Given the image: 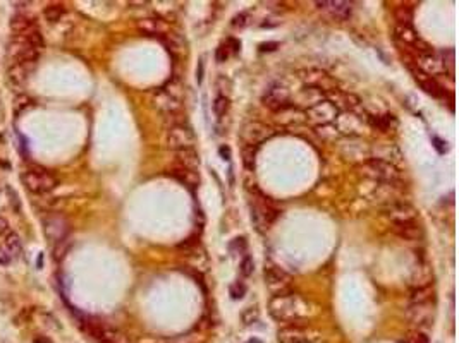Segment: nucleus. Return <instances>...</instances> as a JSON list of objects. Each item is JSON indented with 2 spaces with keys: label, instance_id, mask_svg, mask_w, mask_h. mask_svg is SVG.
<instances>
[{
  "label": "nucleus",
  "instance_id": "obj_1",
  "mask_svg": "<svg viewBox=\"0 0 459 343\" xmlns=\"http://www.w3.org/2000/svg\"><path fill=\"white\" fill-rule=\"evenodd\" d=\"M269 312L275 321L299 325L301 321H306L308 317L316 314V307L310 300H306L301 294L289 290L272 297Z\"/></svg>",
  "mask_w": 459,
  "mask_h": 343
},
{
  "label": "nucleus",
  "instance_id": "obj_2",
  "mask_svg": "<svg viewBox=\"0 0 459 343\" xmlns=\"http://www.w3.org/2000/svg\"><path fill=\"white\" fill-rule=\"evenodd\" d=\"M183 102H184V86L181 84L179 79L169 81L153 97L155 107L169 115H174L175 112H179L181 107H183Z\"/></svg>",
  "mask_w": 459,
  "mask_h": 343
},
{
  "label": "nucleus",
  "instance_id": "obj_3",
  "mask_svg": "<svg viewBox=\"0 0 459 343\" xmlns=\"http://www.w3.org/2000/svg\"><path fill=\"white\" fill-rule=\"evenodd\" d=\"M21 182L33 194H47L57 187V179L43 168L24 170L21 174Z\"/></svg>",
  "mask_w": 459,
  "mask_h": 343
},
{
  "label": "nucleus",
  "instance_id": "obj_4",
  "mask_svg": "<svg viewBox=\"0 0 459 343\" xmlns=\"http://www.w3.org/2000/svg\"><path fill=\"white\" fill-rule=\"evenodd\" d=\"M363 175L373 180H378L382 184H396L401 177V172L396 165L387 163V161L370 158L361 165Z\"/></svg>",
  "mask_w": 459,
  "mask_h": 343
},
{
  "label": "nucleus",
  "instance_id": "obj_5",
  "mask_svg": "<svg viewBox=\"0 0 459 343\" xmlns=\"http://www.w3.org/2000/svg\"><path fill=\"white\" fill-rule=\"evenodd\" d=\"M165 144L167 148L174 149L175 153L178 151H184V149H195L196 144V136L193 132V129L189 125L183 124H172L165 134Z\"/></svg>",
  "mask_w": 459,
  "mask_h": 343
},
{
  "label": "nucleus",
  "instance_id": "obj_6",
  "mask_svg": "<svg viewBox=\"0 0 459 343\" xmlns=\"http://www.w3.org/2000/svg\"><path fill=\"white\" fill-rule=\"evenodd\" d=\"M299 79L303 81V86L315 88L324 94H329L337 89V81L322 69H315V67L303 69L299 70Z\"/></svg>",
  "mask_w": 459,
  "mask_h": 343
},
{
  "label": "nucleus",
  "instance_id": "obj_7",
  "mask_svg": "<svg viewBox=\"0 0 459 343\" xmlns=\"http://www.w3.org/2000/svg\"><path fill=\"white\" fill-rule=\"evenodd\" d=\"M332 124H334L337 134L355 138V136H360L363 132V129L366 125V119H363L361 113H356L355 110H351V112H339V115H337Z\"/></svg>",
  "mask_w": 459,
  "mask_h": 343
},
{
  "label": "nucleus",
  "instance_id": "obj_8",
  "mask_svg": "<svg viewBox=\"0 0 459 343\" xmlns=\"http://www.w3.org/2000/svg\"><path fill=\"white\" fill-rule=\"evenodd\" d=\"M277 340L279 343H316L320 340V333L308 326L289 325L280 328L277 333Z\"/></svg>",
  "mask_w": 459,
  "mask_h": 343
},
{
  "label": "nucleus",
  "instance_id": "obj_9",
  "mask_svg": "<svg viewBox=\"0 0 459 343\" xmlns=\"http://www.w3.org/2000/svg\"><path fill=\"white\" fill-rule=\"evenodd\" d=\"M305 119L308 120L311 125L315 127H324V125H329L336 120V117L339 115V110L336 108V105L329 102V100H322L320 103L313 105L311 108L305 110Z\"/></svg>",
  "mask_w": 459,
  "mask_h": 343
},
{
  "label": "nucleus",
  "instance_id": "obj_10",
  "mask_svg": "<svg viewBox=\"0 0 459 343\" xmlns=\"http://www.w3.org/2000/svg\"><path fill=\"white\" fill-rule=\"evenodd\" d=\"M43 234L48 242L57 244V242L67 239L69 237V221L62 215L52 213L43 216Z\"/></svg>",
  "mask_w": 459,
  "mask_h": 343
},
{
  "label": "nucleus",
  "instance_id": "obj_11",
  "mask_svg": "<svg viewBox=\"0 0 459 343\" xmlns=\"http://www.w3.org/2000/svg\"><path fill=\"white\" fill-rule=\"evenodd\" d=\"M406 317L411 325H415L418 330L421 328H430L435 317V304L433 302H418L411 304L406 312Z\"/></svg>",
  "mask_w": 459,
  "mask_h": 343
},
{
  "label": "nucleus",
  "instance_id": "obj_12",
  "mask_svg": "<svg viewBox=\"0 0 459 343\" xmlns=\"http://www.w3.org/2000/svg\"><path fill=\"white\" fill-rule=\"evenodd\" d=\"M274 136V129L261 122H248L241 130V139H243L244 146H251L256 148L263 141L270 139Z\"/></svg>",
  "mask_w": 459,
  "mask_h": 343
},
{
  "label": "nucleus",
  "instance_id": "obj_13",
  "mask_svg": "<svg viewBox=\"0 0 459 343\" xmlns=\"http://www.w3.org/2000/svg\"><path fill=\"white\" fill-rule=\"evenodd\" d=\"M261 102H263V105L267 108H270L272 112L279 113L282 112V110L289 108L291 107V93L289 89H286L284 86H272V88L263 94V98H261Z\"/></svg>",
  "mask_w": 459,
  "mask_h": 343
},
{
  "label": "nucleus",
  "instance_id": "obj_14",
  "mask_svg": "<svg viewBox=\"0 0 459 343\" xmlns=\"http://www.w3.org/2000/svg\"><path fill=\"white\" fill-rule=\"evenodd\" d=\"M265 283L274 292V295H279L291 290L292 278L284 270L277 268V266H269V268H265Z\"/></svg>",
  "mask_w": 459,
  "mask_h": 343
},
{
  "label": "nucleus",
  "instance_id": "obj_15",
  "mask_svg": "<svg viewBox=\"0 0 459 343\" xmlns=\"http://www.w3.org/2000/svg\"><path fill=\"white\" fill-rule=\"evenodd\" d=\"M320 12H324L327 17H330L332 21H346L351 17L352 6L349 2H342V0H322L316 2Z\"/></svg>",
  "mask_w": 459,
  "mask_h": 343
},
{
  "label": "nucleus",
  "instance_id": "obj_16",
  "mask_svg": "<svg viewBox=\"0 0 459 343\" xmlns=\"http://www.w3.org/2000/svg\"><path fill=\"white\" fill-rule=\"evenodd\" d=\"M385 216L392 221V225H396V223H406V221H415L418 213L410 203L394 201V203H391L385 208Z\"/></svg>",
  "mask_w": 459,
  "mask_h": 343
},
{
  "label": "nucleus",
  "instance_id": "obj_17",
  "mask_svg": "<svg viewBox=\"0 0 459 343\" xmlns=\"http://www.w3.org/2000/svg\"><path fill=\"white\" fill-rule=\"evenodd\" d=\"M416 65H418V70H420V72L430 75V78H435V75H438V74L447 72L446 67H444V62H442L440 55L433 53V52L418 55Z\"/></svg>",
  "mask_w": 459,
  "mask_h": 343
},
{
  "label": "nucleus",
  "instance_id": "obj_18",
  "mask_svg": "<svg viewBox=\"0 0 459 343\" xmlns=\"http://www.w3.org/2000/svg\"><path fill=\"white\" fill-rule=\"evenodd\" d=\"M322 100H325V94L322 91H319V89H315V88H310V86H303L294 97V100H291V103H292V107H296V108H299V105H303V107L308 110L313 107V105L320 103Z\"/></svg>",
  "mask_w": 459,
  "mask_h": 343
},
{
  "label": "nucleus",
  "instance_id": "obj_19",
  "mask_svg": "<svg viewBox=\"0 0 459 343\" xmlns=\"http://www.w3.org/2000/svg\"><path fill=\"white\" fill-rule=\"evenodd\" d=\"M327 100L334 103L339 112H351V110H356L361 103L356 94L341 91V89H336V91L329 93V98Z\"/></svg>",
  "mask_w": 459,
  "mask_h": 343
},
{
  "label": "nucleus",
  "instance_id": "obj_20",
  "mask_svg": "<svg viewBox=\"0 0 459 343\" xmlns=\"http://www.w3.org/2000/svg\"><path fill=\"white\" fill-rule=\"evenodd\" d=\"M433 280V273L428 266L427 261H418V264L411 270V287L415 289H425V287H430Z\"/></svg>",
  "mask_w": 459,
  "mask_h": 343
},
{
  "label": "nucleus",
  "instance_id": "obj_21",
  "mask_svg": "<svg viewBox=\"0 0 459 343\" xmlns=\"http://www.w3.org/2000/svg\"><path fill=\"white\" fill-rule=\"evenodd\" d=\"M392 232L396 235H399L401 239L404 240H418L423 237V230L421 226L415 221H406V223H396L392 225Z\"/></svg>",
  "mask_w": 459,
  "mask_h": 343
},
{
  "label": "nucleus",
  "instance_id": "obj_22",
  "mask_svg": "<svg viewBox=\"0 0 459 343\" xmlns=\"http://www.w3.org/2000/svg\"><path fill=\"white\" fill-rule=\"evenodd\" d=\"M415 79H416V83L421 86V89L427 94H430V97H433V98H442L444 97V88L437 83L435 78H430V75H427V74L420 72V70H416Z\"/></svg>",
  "mask_w": 459,
  "mask_h": 343
},
{
  "label": "nucleus",
  "instance_id": "obj_23",
  "mask_svg": "<svg viewBox=\"0 0 459 343\" xmlns=\"http://www.w3.org/2000/svg\"><path fill=\"white\" fill-rule=\"evenodd\" d=\"M34 64H29V62H21V64H11L9 65V70H7V75H9V81H11L12 84L16 86H21L28 81L29 74H31V69H33Z\"/></svg>",
  "mask_w": 459,
  "mask_h": 343
},
{
  "label": "nucleus",
  "instance_id": "obj_24",
  "mask_svg": "<svg viewBox=\"0 0 459 343\" xmlns=\"http://www.w3.org/2000/svg\"><path fill=\"white\" fill-rule=\"evenodd\" d=\"M366 124L373 129L380 130V132H389V130L396 127L397 120L392 113H382V115H370L366 119Z\"/></svg>",
  "mask_w": 459,
  "mask_h": 343
},
{
  "label": "nucleus",
  "instance_id": "obj_25",
  "mask_svg": "<svg viewBox=\"0 0 459 343\" xmlns=\"http://www.w3.org/2000/svg\"><path fill=\"white\" fill-rule=\"evenodd\" d=\"M372 158L382 160V161H387V163L396 165L401 158V153H399V149H397L396 146H392V144H377L375 148H373Z\"/></svg>",
  "mask_w": 459,
  "mask_h": 343
},
{
  "label": "nucleus",
  "instance_id": "obj_26",
  "mask_svg": "<svg viewBox=\"0 0 459 343\" xmlns=\"http://www.w3.org/2000/svg\"><path fill=\"white\" fill-rule=\"evenodd\" d=\"M138 28L146 34H160V36H164V34L167 33V29H169L167 23L162 21V19H158V17L141 19V21L138 23Z\"/></svg>",
  "mask_w": 459,
  "mask_h": 343
},
{
  "label": "nucleus",
  "instance_id": "obj_27",
  "mask_svg": "<svg viewBox=\"0 0 459 343\" xmlns=\"http://www.w3.org/2000/svg\"><path fill=\"white\" fill-rule=\"evenodd\" d=\"M178 166L179 168H186V170H198L200 166V156L196 155L195 149H184V151H178Z\"/></svg>",
  "mask_w": 459,
  "mask_h": 343
},
{
  "label": "nucleus",
  "instance_id": "obj_28",
  "mask_svg": "<svg viewBox=\"0 0 459 343\" xmlns=\"http://www.w3.org/2000/svg\"><path fill=\"white\" fill-rule=\"evenodd\" d=\"M172 175L178 180H181V182L183 184H186V185H189V187H196V185L200 184V175H198V172H195V170H186V168H174L172 170Z\"/></svg>",
  "mask_w": 459,
  "mask_h": 343
},
{
  "label": "nucleus",
  "instance_id": "obj_29",
  "mask_svg": "<svg viewBox=\"0 0 459 343\" xmlns=\"http://www.w3.org/2000/svg\"><path fill=\"white\" fill-rule=\"evenodd\" d=\"M37 28V24H34L33 19H29L28 16H23V14H17V16H14L11 19V29L16 34H21V33H26L29 31V29Z\"/></svg>",
  "mask_w": 459,
  "mask_h": 343
},
{
  "label": "nucleus",
  "instance_id": "obj_30",
  "mask_svg": "<svg viewBox=\"0 0 459 343\" xmlns=\"http://www.w3.org/2000/svg\"><path fill=\"white\" fill-rule=\"evenodd\" d=\"M418 302H435V290L433 287H425V289H415L411 294V304Z\"/></svg>",
  "mask_w": 459,
  "mask_h": 343
},
{
  "label": "nucleus",
  "instance_id": "obj_31",
  "mask_svg": "<svg viewBox=\"0 0 459 343\" xmlns=\"http://www.w3.org/2000/svg\"><path fill=\"white\" fill-rule=\"evenodd\" d=\"M4 249L9 252V256H11V257H17L19 254H21L23 244H21L19 235L14 234V232H11V234L6 237V245H4Z\"/></svg>",
  "mask_w": 459,
  "mask_h": 343
},
{
  "label": "nucleus",
  "instance_id": "obj_32",
  "mask_svg": "<svg viewBox=\"0 0 459 343\" xmlns=\"http://www.w3.org/2000/svg\"><path fill=\"white\" fill-rule=\"evenodd\" d=\"M211 108H214V113H215L217 119H224L227 115V112H229V108H231L229 97H225V94H219V97L214 100Z\"/></svg>",
  "mask_w": 459,
  "mask_h": 343
},
{
  "label": "nucleus",
  "instance_id": "obj_33",
  "mask_svg": "<svg viewBox=\"0 0 459 343\" xmlns=\"http://www.w3.org/2000/svg\"><path fill=\"white\" fill-rule=\"evenodd\" d=\"M43 16L48 23H57L64 16V7L60 4H50V6L45 7Z\"/></svg>",
  "mask_w": 459,
  "mask_h": 343
},
{
  "label": "nucleus",
  "instance_id": "obj_34",
  "mask_svg": "<svg viewBox=\"0 0 459 343\" xmlns=\"http://www.w3.org/2000/svg\"><path fill=\"white\" fill-rule=\"evenodd\" d=\"M162 42L165 43V47H167V50L169 52H183V48H184V43L181 42V40L175 36L174 33H165L164 36H162Z\"/></svg>",
  "mask_w": 459,
  "mask_h": 343
},
{
  "label": "nucleus",
  "instance_id": "obj_35",
  "mask_svg": "<svg viewBox=\"0 0 459 343\" xmlns=\"http://www.w3.org/2000/svg\"><path fill=\"white\" fill-rule=\"evenodd\" d=\"M396 17H397V24H402V26H411L413 9L410 6H399L396 9Z\"/></svg>",
  "mask_w": 459,
  "mask_h": 343
},
{
  "label": "nucleus",
  "instance_id": "obj_36",
  "mask_svg": "<svg viewBox=\"0 0 459 343\" xmlns=\"http://www.w3.org/2000/svg\"><path fill=\"white\" fill-rule=\"evenodd\" d=\"M239 271H241V275H243V276H251V275H253V271H255V261H253V257H251L250 254H244L243 256V261H241V264H239Z\"/></svg>",
  "mask_w": 459,
  "mask_h": 343
},
{
  "label": "nucleus",
  "instance_id": "obj_37",
  "mask_svg": "<svg viewBox=\"0 0 459 343\" xmlns=\"http://www.w3.org/2000/svg\"><path fill=\"white\" fill-rule=\"evenodd\" d=\"M229 249L233 254H246V249H248V242H246L244 237H238V239H234L233 242H231Z\"/></svg>",
  "mask_w": 459,
  "mask_h": 343
},
{
  "label": "nucleus",
  "instance_id": "obj_38",
  "mask_svg": "<svg viewBox=\"0 0 459 343\" xmlns=\"http://www.w3.org/2000/svg\"><path fill=\"white\" fill-rule=\"evenodd\" d=\"M69 245H70L69 237H67V239H64V240L57 242V244H55V247H54V259H55V261H60V259H62V257L65 256V252L69 251Z\"/></svg>",
  "mask_w": 459,
  "mask_h": 343
},
{
  "label": "nucleus",
  "instance_id": "obj_39",
  "mask_svg": "<svg viewBox=\"0 0 459 343\" xmlns=\"http://www.w3.org/2000/svg\"><path fill=\"white\" fill-rule=\"evenodd\" d=\"M258 309H256V307H246V309L243 311V322L246 326H250V325H253V322H256L258 321Z\"/></svg>",
  "mask_w": 459,
  "mask_h": 343
},
{
  "label": "nucleus",
  "instance_id": "obj_40",
  "mask_svg": "<svg viewBox=\"0 0 459 343\" xmlns=\"http://www.w3.org/2000/svg\"><path fill=\"white\" fill-rule=\"evenodd\" d=\"M404 343H428V338L425 333H421L420 330H415L408 333V336L404 338Z\"/></svg>",
  "mask_w": 459,
  "mask_h": 343
},
{
  "label": "nucleus",
  "instance_id": "obj_41",
  "mask_svg": "<svg viewBox=\"0 0 459 343\" xmlns=\"http://www.w3.org/2000/svg\"><path fill=\"white\" fill-rule=\"evenodd\" d=\"M440 59H442L446 70H451V72H452V69H454V50L452 48L444 50V52L440 53Z\"/></svg>",
  "mask_w": 459,
  "mask_h": 343
},
{
  "label": "nucleus",
  "instance_id": "obj_42",
  "mask_svg": "<svg viewBox=\"0 0 459 343\" xmlns=\"http://www.w3.org/2000/svg\"><path fill=\"white\" fill-rule=\"evenodd\" d=\"M244 292H246V287L241 283V281H236V283L231 285V297H233L234 300L238 299H243L244 297Z\"/></svg>",
  "mask_w": 459,
  "mask_h": 343
},
{
  "label": "nucleus",
  "instance_id": "obj_43",
  "mask_svg": "<svg viewBox=\"0 0 459 343\" xmlns=\"http://www.w3.org/2000/svg\"><path fill=\"white\" fill-rule=\"evenodd\" d=\"M243 156H244V165L248 166V168H253V166H255V148H251V146H244Z\"/></svg>",
  "mask_w": 459,
  "mask_h": 343
},
{
  "label": "nucleus",
  "instance_id": "obj_44",
  "mask_svg": "<svg viewBox=\"0 0 459 343\" xmlns=\"http://www.w3.org/2000/svg\"><path fill=\"white\" fill-rule=\"evenodd\" d=\"M215 57H217V62H225L227 60V57H229V47H224V45H220L219 48H217V53H215Z\"/></svg>",
  "mask_w": 459,
  "mask_h": 343
},
{
  "label": "nucleus",
  "instance_id": "obj_45",
  "mask_svg": "<svg viewBox=\"0 0 459 343\" xmlns=\"http://www.w3.org/2000/svg\"><path fill=\"white\" fill-rule=\"evenodd\" d=\"M246 24H248V16H246V14H239V16H236L233 19L234 28H244Z\"/></svg>",
  "mask_w": 459,
  "mask_h": 343
},
{
  "label": "nucleus",
  "instance_id": "obj_46",
  "mask_svg": "<svg viewBox=\"0 0 459 343\" xmlns=\"http://www.w3.org/2000/svg\"><path fill=\"white\" fill-rule=\"evenodd\" d=\"M7 194H9V198H11V204H12V208H14V206H16V211H19V209H21V204H19L17 194H16V193H14V190H12L11 187H9V189H7Z\"/></svg>",
  "mask_w": 459,
  "mask_h": 343
},
{
  "label": "nucleus",
  "instance_id": "obj_47",
  "mask_svg": "<svg viewBox=\"0 0 459 343\" xmlns=\"http://www.w3.org/2000/svg\"><path fill=\"white\" fill-rule=\"evenodd\" d=\"M11 259H12V257L9 256V252L4 249V247H0V264L6 266V264L11 263Z\"/></svg>",
  "mask_w": 459,
  "mask_h": 343
},
{
  "label": "nucleus",
  "instance_id": "obj_48",
  "mask_svg": "<svg viewBox=\"0 0 459 343\" xmlns=\"http://www.w3.org/2000/svg\"><path fill=\"white\" fill-rule=\"evenodd\" d=\"M203 69H205V65H203V59H201L198 62V69H196V81H198V84L203 81Z\"/></svg>",
  "mask_w": 459,
  "mask_h": 343
},
{
  "label": "nucleus",
  "instance_id": "obj_49",
  "mask_svg": "<svg viewBox=\"0 0 459 343\" xmlns=\"http://www.w3.org/2000/svg\"><path fill=\"white\" fill-rule=\"evenodd\" d=\"M7 232H9V221L0 215V235L7 234Z\"/></svg>",
  "mask_w": 459,
  "mask_h": 343
},
{
  "label": "nucleus",
  "instance_id": "obj_50",
  "mask_svg": "<svg viewBox=\"0 0 459 343\" xmlns=\"http://www.w3.org/2000/svg\"><path fill=\"white\" fill-rule=\"evenodd\" d=\"M220 155H222V158L224 160H231V148L229 146H220Z\"/></svg>",
  "mask_w": 459,
  "mask_h": 343
},
{
  "label": "nucleus",
  "instance_id": "obj_51",
  "mask_svg": "<svg viewBox=\"0 0 459 343\" xmlns=\"http://www.w3.org/2000/svg\"><path fill=\"white\" fill-rule=\"evenodd\" d=\"M277 47H279V43H261L260 48L263 50V52H272V50H275Z\"/></svg>",
  "mask_w": 459,
  "mask_h": 343
},
{
  "label": "nucleus",
  "instance_id": "obj_52",
  "mask_svg": "<svg viewBox=\"0 0 459 343\" xmlns=\"http://www.w3.org/2000/svg\"><path fill=\"white\" fill-rule=\"evenodd\" d=\"M432 141H433V143H435V148H437L438 151H440V153H444V151H446V149H444V148H442L444 141H440V139H438V138H432Z\"/></svg>",
  "mask_w": 459,
  "mask_h": 343
},
{
  "label": "nucleus",
  "instance_id": "obj_53",
  "mask_svg": "<svg viewBox=\"0 0 459 343\" xmlns=\"http://www.w3.org/2000/svg\"><path fill=\"white\" fill-rule=\"evenodd\" d=\"M34 343H52L50 340H47V338H34Z\"/></svg>",
  "mask_w": 459,
  "mask_h": 343
},
{
  "label": "nucleus",
  "instance_id": "obj_54",
  "mask_svg": "<svg viewBox=\"0 0 459 343\" xmlns=\"http://www.w3.org/2000/svg\"><path fill=\"white\" fill-rule=\"evenodd\" d=\"M246 343H261V341L256 340V338H253V340H250V341H246Z\"/></svg>",
  "mask_w": 459,
  "mask_h": 343
}]
</instances>
